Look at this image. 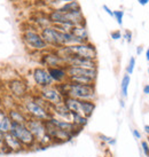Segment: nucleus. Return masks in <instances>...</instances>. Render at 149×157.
I'll list each match as a JSON object with an SVG mask.
<instances>
[{
    "mask_svg": "<svg viewBox=\"0 0 149 157\" xmlns=\"http://www.w3.org/2000/svg\"><path fill=\"white\" fill-rule=\"evenodd\" d=\"M57 88L60 90L63 96H71L78 100H88L95 101L97 100V88L95 84L91 85H82V84L70 83L67 80L62 84H55Z\"/></svg>",
    "mask_w": 149,
    "mask_h": 157,
    "instance_id": "f257e3e1",
    "label": "nucleus"
},
{
    "mask_svg": "<svg viewBox=\"0 0 149 157\" xmlns=\"http://www.w3.org/2000/svg\"><path fill=\"white\" fill-rule=\"evenodd\" d=\"M20 107L22 108L25 113L30 118H35V119H40V121H46L52 116L51 113V107L52 105H46L43 103H39L36 100L32 94L24 98L21 101Z\"/></svg>",
    "mask_w": 149,
    "mask_h": 157,
    "instance_id": "f03ea898",
    "label": "nucleus"
},
{
    "mask_svg": "<svg viewBox=\"0 0 149 157\" xmlns=\"http://www.w3.org/2000/svg\"><path fill=\"white\" fill-rule=\"evenodd\" d=\"M22 41L25 45V47L33 53H43L47 49H51L48 45L45 43L44 38L41 37L40 31L33 25L23 29L22 31Z\"/></svg>",
    "mask_w": 149,
    "mask_h": 157,
    "instance_id": "7ed1b4c3",
    "label": "nucleus"
},
{
    "mask_svg": "<svg viewBox=\"0 0 149 157\" xmlns=\"http://www.w3.org/2000/svg\"><path fill=\"white\" fill-rule=\"evenodd\" d=\"M56 51L62 57L74 55V56H80L84 59H88V60H97V47L91 41L71 45V46H63V47L57 48Z\"/></svg>",
    "mask_w": 149,
    "mask_h": 157,
    "instance_id": "20e7f679",
    "label": "nucleus"
},
{
    "mask_svg": "<svg viewBox=\"0 0 149 157\" xmlns=\"http://www.w3.org/2000/svg\"><path fill=\"white\" fill-rule=\"evenodd\" d=\"M9 133L18 139V141L25 147L26 150L37 148V141H36L33 134L28 128L26 124H18V123H12V127Z\"/></svg>",
    "mask_w": 149,
    "mask_h": 157,
    "instance_id": "39448f33",
    "label": "nucleus"
},
{
    "mask_svg": "<svg viewBox=\"0 0 149 157\" xmlns=\"http://www.w3.org/2000/svg\"><path fill=\"white\" fill-rule=\"evenodd\" d=\"M31 77H32L33 84H35L37 90L55 85L48 72V69L45 68V67H41V66L35 67L33 69L31 70Z\"/></svg>",
    "mask_w": 149,
    "mask_h": 157,
    "instance_id": "423d86ee",
    "label": "nucleus"
},
{
    "mask_svg": "<svg viewBox=\"0 0 149 157\" xmlns=\"http://www.w3.org/2000/svg\"><path fill=\"white\" fill-rule=\"evenodd\" d=\"M41 37L44 38L45 43L48 45L51 49H57L63 47L62 45V32L59 31L54 25H49L40 30Z\"/></svg>",
    "mask_w": 149,
    "mask_h": 157,
    "instance_id": "0eeeda50",
    "label": "nucleus"
},
{
    "mask_svg": "<svg viewBox=\"0 0 149 157\" xmlns=\"http://www.w3.org/2000/svg\"><path fill=\"white\" fill-rule=\"evenodd\" d=\"M37 94L41 96L49 105H56L63 103V100H64V96L57 88L56 85L37 90Z\"/></svg>",
    "mask_w": 149,
    "mask_h": 157,
    "instance_id": "6e6552de",
    "label": "nucleus"
},
{
    "mask_svg": "<svg viewBox=\"0 0 149 157\" xmlns=\"http://www.w3.org/2000/svg\"><path fill=\"white\" fill-rule=\"evenodd\" d=\"M39 63L45 68H54V67H62L64 64L63 57L57 53L56 49H47L45 52L40 53Z\"/></svg>",
    "mask_w": 149,
    "mask_h": 157,
    "instance_id": "1a4fd4ad",
    "label": "nucleus"
},
{
    "mask_svg": "<svg viewBox=\"0 0 149 157\" xmlns=\"http://www.w3.org/2000/svg\"><path fill=\"white\" fill-rule=\"evenodd\" d=\"M45 125H46V131H47V134L52 138L54 144H64V142L71 141V140L74 138V135L72 134L71 132L60 130V128H57V127L54 126L53 124H51L48 121H45Z\"/></svg>",
    "mask_w": 149,
    "mask_h": 157,
    "instance_id": "9d476101",
    "label": "nucleus"
},
{
    "mask_svg": "<svg viewBox=\"0 0 149 157\" xmlns=\"http://www.w3.org/2000/svg\"><path fill=\"white\" fill-rule=\"evenodd\" d=\"M7 87H8V91L12 93V95H14L16 99H20L21 101L29 95L28 84L22 79L15 78L9 80L7 84Z\"/></svg>",
    "mask_w": 149,
    "mask_h": 157,
    "instance_id": "9b49d317",
    "label": "nucleus"
},
{
    "mask_svg": "<svg viewBox=\"0 0 149 157\" xmlns=\"http://www.w3.org/2000/svg\"><path fill=\"white\" fill-rule=\"evenodd\" d=\"M66 67H77V68H86V69H97V60H88L80 56H70L63 57Z\"/></svg>",
    "mask_w": 149,
    "mask_h": 157,
    "instance_id": "f8f14e48",
    "label": "nucleus"
},
{
    "mask_svg": "<svg viewBox=\"0 0 149 157\" xmlns=\"http://www.w3.org/2000/svg\"><path fill=\"white\" fill-rule=\"evenodd\" d=\"M26 150L25 147L23 146L18 139H16L12 133H6L5 134V153L4 154H16L22 153Z\"/></svg>",
    "mask_w": 149,
    "mask_h": 157,
    "instance_id": "ddd939ff",
    "label": "nucleus"
},
{
    "mask_svg": "<svg viewBox=\"0 0 149 157\" xmlns=\"http://www.w3.org/2000/svg\"><path fill=\"white\" fill-rule=\"evenodd\" d=\"M46 121H48L51 124H53L54 126L57 127V128H60V130L71 132L74 136L82 131L80 128H78L77 126H74V124L71 122H69V121H64V119L57 118V117H55V116H51V117H49L48 119H46Z\"/></svg>",
    "mask_w": 149,
    "mask_h": 157,
    "instance_id": "4468645a",
    "label": "nucleus"
},
{
    "mask_svg": "<svg viewBox=\"0 0 149 157\" xmlns=\"http://www.w3.org/2000/svg\"><path fill=\"white\" fill-rule=\"evenodd\" d=\"M7 113H8L9 118L12 119L13 123H18V124H26L28 119H29V116L25 113V111L20 107V105H13L7 109Z\"/></svg>",
    "mask_w": 149,
    "mask_h": 157,
    "instance_id": "2eb2a0df",
    "label": "nucleus"
},
{
    "mask_svg": "<svg viewBox=\"0 0 149 157\" xmlns=\"http://www.w3.org/2000/svg\"><path fill=\"white\" fill-rule=\"evenodd\" d=\"M68 77L71 76H84L92 78L97 82V69H86V68H77V67H67Z\"/></svg>",
    "mask_w": 149,
    "mask_h": 157,
    "instance_id": "dca6fc26",
    "label": "nucleus"
},
{
    "mask_svg": "<svg viewBox=\"0 0 149 157\" xmlns=\"http://www.w3.org/2000/svg\"><path fill=\"white\" fill-rule=\"evenodd\" d=\"M48 72L54 84H62L68 80V71H67L66 66L48 68Z\"/></svg>",
    "mask_w": 149,
    "mask_h": 157,
    "instance_id": "f3484780",
    "label": "nucleus"
},
{
    "mask_svg": "<svg viewBox=\"0 0 149 157\" xmlns=\"http://www.w3.org/2000/svg\"><path fill=\"white\" fill-rule=\"evenodd\" d=\"M51 113H52V116H55L57 118L71 122V111L67 108V105L64 103L52 105L51 107Z\"/></svg>",
    "mask_w": 149,
    "mask_h": 157,
    "instance_id": "a211bd4d",
    "label": "nucleus"
},
{
    "mask_svg": "<svg viewBox=\"0 0 149 157\" xmlns=\"http://www.w3.org/2000/svg\"><path fill=\"white\" fill-rule=\"evenodd\" d=\"M12 119L9 118L7 110L0 107V131L4 134L9 133L10 127H12Z\"/></svg>",
    "mask_w": 149,
    "mask_h": 157,
    "instance_id": "6ab92c4d",
    "label": "nucleus"
},
{
    "mask_svg": "<svg viewBox=\"0 0 149 157\" xmlns=\"http://www.w3.org/2000/svg\"><path fill=\"white\" fill-rule=\"evenodd\" d=\"M71 33H72L76 38H78L79 40H82L83 43H87V41H90V35H88L86 24L74 25L72 30H71Z\"/></svg>",
    "mask_w": 149,
    "mask_h": 157,
    "instance_id": "aec40b11",
    "label": "nucleus"
},
{
    "mask_svg": "<svg viewBox=\"0 0 149 157\" xmlns=\"http://www.w3.org/2000/svg\"><path fill=\"white\" fill-rule=\"evenodd\" d=\"M63 103L67 105V108L72 111V113H82V100H78V99H74V98H71V96H66L64 100H63Z\"/></svg>",
    "mask_w": 149,
    "mask_h": 157,
    "instance_id": "412c9836",
    "label": "nucleus"
},
{
    "mask_svg": "<svg viewBox=\"0 0 149 157\" xmlns=\"http://www.w3.org/2000/svg\"><path fill=\"white\" fill-rule=\"evenodd\" d=\"M88 119L86 116H84L83 113H72L71 111V123L74 124V126H77L78 128L83 130L84 127L87 125Z\"/></svg>",
    "mask_w": 149,
    "mask_h": 157,
    "instance_id": "4be33fe9",
    "label": "nucleus"
},
{
    "mask_svg": "<svg viewBox=\"0 0 149 157\" xmlns=\"http://www.w3.org/2000/svg\"><path fill=\"white\" fill-rule=\"evenodd\" d=\"M82 113L84 116H86L87 118H90L93 115V113L95 111L97 105L95 101H88V100H82Z\"/></svg>",
    "mask_w": 149,
    "mask_h": 157,
    "instance_id": "5701e85b",
    "label": "nucleus"
},
{
    "mask_svg": "<svg viewBox=\"0 0 149 157\" xmlns=\"http://www.w3.org/2000/svg\"><path fill=\"white\" fill-rule=\"evenodd\" d=\"M61 12H74V10H80L82 7H80V4L78 2V0H71V1H68L66 4H63L60 7L57 8Z\"/></svg>",
    "mask_w": 149,
    "mask_h": 157,
    "instance_id": "b1692460",
    "label": "nucleus"
},
{
    "mask_svg": "<svg viewBox=\"0 0 149 157\" xmlns=\"http://www.w3.org/2000/svg\"><path fill=\"white\" fill-rule=\"evenodd\" d=\"M131 83V77L128 74H125L122 78V83H120V95L123 99L127 98V93H128V86Z\"/></svg>",
    "mask_w": 149,
    "mask_h": 157,
    "instance_id": "393cba45",
    "label": "nucleus"
},
{
    "mask_svg": "<svg viewBox=\"0 0 149 157\" xmlns=\"http://www.w3.org/2000/svg\"><path fill=\"white\" fill-rule=\"evenodd\" d=\"M68 80L70 83L74 84H82V85H91V84H95V80L88 77H84V76H71L68 77Z\"/></svg>",
    "mask_w": 149,
    "mask_h": 157,
    "instance_id": "a878e982",
    "label": "nucleus"
},
{
    "mask_svg": "<svg viewBox=\"0 0 149 157\" xmlns=\"http://www.w3.org/2000/svg\"><path fill=\"white\" fill-rule=\"evenodd\" d=\"M97 138H99L100 141L107 144L108 146H115V144H116V139H115V138H111V136L105 135V134H102V133H100V134L97 135Z\"/></svg>",
    "mask_w": 149,
    "mask_h": 157,
    "instance_id": "bb28decb",
    "label": "nucleus"
},
{
    "mask_svg": "<svg viewBox=\"0 0 149 157\" xmlns=\"http://www.w3.org/2000/svg\"><path fill=\"white\" fill-rule=\"evenodd\" d=\"M124 15H125L124 10H120V9H118V10H114V16H113V17L116 20V22H117L118 25H123Z\"/></svg>",
    "mask_w": 149,
    "mask_h": 157,
    "instance_id": "cd10ccee",
    "label": "nucleus"
},
{
    "mask_svg": "<svg viewBox=\"0 0 149 157\" xmlns=\"http://www.w3.org/2000/svg\"><path fill=\"white\" fill-rule=\"evenodd\" d=\"M136 56H131L130 57V60H128V63H127L126 66V74L128 75H132L133 74V71H134V68H136Z\"/></svg>",
    "mask_w": 149,
    "mask_h": 157,
    "instance_id": "c85d7f7f",
    "label": "nucleus"
},
{
    "mask_svg": "<svg viewBox=\"0 0 149 157\" xmlns=\"http://www.w3.org/2000/svg\"><path fill=\"white\" fill-rule=\"evenodd\" d=\"M141 150L146 157H149V144L147 140H141Z\"/></svg>",
    "mask_w": 149,
    "mask_h": 157,
    "instance_id": "c756f323",
    "label": "nucleus"
},
{
    "mask_svg": "<svg viewBox=\"0 0 149 157\" xmlns=\"http://www.w3.org/2000/svg\"><path fill=\"white\" fill-rule=\"evenodd\" d=\"M110 37L113 40H119L123 38V33L120 30H114L110 32Z\"/></svg>",
    "mask_w": 149,
    "mask_h": 157,
    "instance_id": "7c9ffc66",
    "label": "nucleus"
},
{
    "mask_svg": "<svg viewBox=\"0 0 149 157\" xmlns=\"http://www.w3.org/2000/svg\"><path fill=\"white\" fill-rule=\"evenodd\" d=\"M123 38L126 40L127 44H130L132 41V38H133V33H132V31L130 30H125L123 32Z\"/></svg>",
    "mask_w": 149,
    "mask_h": 157,
    "instance_id": "2f4dec72",
    "label": "nucleus"
},
{
    "mask_svg": "<svg viewBox=\"0 0 149 157\" xmlns=\"http://www.w3.org/2000/svg\"><path fill=\"white\" fill-rule=\"evenodd\" d=\"M5 153V134L0 131V154Z\"/></svg>",
    "mask_w": 149,
    "mask_h": 157,
    "instance_id": "473e14b6",
    "label": "nucleus"
},
{
    "mask_svg": "<svg viewBox=\"0 0 149 157\" xmlns=\"http://www.w3.org/2000/svg\"><path fill=\"white\" fill-rule=\"evenodd\" d=\"M102 8H103V10H105V13L108 14L109 16H111V17L114 16V10H111V9H110L109 7L107 6V5H103V6H102Z\"/></svg>",
    "mask_w": 149,
    "mask_h": 157,
    "instance_id": "72a5a7b5",
    "label": "nucleus"
},
{
    "mask_svg": "<svg viewBox=\"0 0 149 157\" xmlns=\"http://www.w3.org/2000/svg\"><path fill=\"white\" fill-rule=\"evenodd\" d=\"M132 134H133V136H134L136 139H141V133L138 131V130H136V128L132 130Z\"/></svg>",
    "mask_w": 149,
    "mask_h": 157,
    "instance_id": "f704fd0d",
    "label": "nucleus"
},
{
    "mask_svg": "<svg viewBox=\"0 0 149 157\" xmlns=\"http://www.w3.org/2000/svg\"><path fill=\"white\" fill-rule=\"evenodd\" d=\"M142 52H143V46H138V47H136V55H138V56L141 55Z\"/></svg>",
    "mask_w": 149,
    "mask_h": 157,
    "instance_id": "c9c22d12",
    "label": "nucleus"
},
{
    "mask_svg": "<svg viewBox=\"0 0 149 157\" xmlns=\"http://www.w3.org/2000/svg\"><path fill=\"white\" fill-rule=\"evenodd\" d=\"M142 91H143V93H145L146 95H149V84H146L145 86H143V88H142Z\"/></svg>",
    "mask_w": 149,
    "mask_h": 157,
    "instance_id": "e433bc0d",
    "label": "nucleus"
},
{
    "mask_svg": "<svg viewBox=\"0 0 149 157\" xmlns=\"http://www.w3.org/2000/svg\"><path fill=\"white\" fill-rule=\"evenodd\" d=\"M138 2H139V5H141V6H146V5L149 4V0H138Z\"/></svg>",
    "mask_w": 149,
    "mask_h": 157,
    "instance_id": "4c0bfd02",
    "label": "nucleus"
},
{
    "mask_svg": "<svg viewBox=\"0 0 149 157\" xmlns=\"http://www.w3.org/2000/svg\"><path fill=\"white\" fill-rule=\"evenodd\" d=\"M143 131H145L146 134L149 136V125H145V126H143Z\"/></svg>",
    "mask_w": 149,
    "mask_h": 157,
    "instance_id": "58836bf2",
    "label": "nucleus"
},
{
    "mask_svg": "<svg viewBox=\"0 0 149 157\" xmlns=\"http://www.w3.org/2000/svg\"><path fill=\"white\" fill-rule=\"evenodd\" d=\"M146 60L149 62V47H148V49L146 51Z\"/></svg>",
    "mask_w": 149,
    "mask_h": 157,
    "instance_id": "ea45409f",
    "label": "nucleus"
},
{
    "mask_svg": "<svg viewBox=\"0 0 149 157\" xmlns=\"http://www.w3.org/2000/svg\"><path fill=\"white\" fill-rule=\"evenodd\" d=\"M120 107H122V108H124V107H125V103H124V100H123V99L120 100Z\"/></svg>",
    "mask_w": 149,
    "mask_h": 157,
    "instance_id": "a19ab883",
    "label": "nucleus"
},
{
    "mask_svg": "<svg viewBox=\"0 0 149 157\" xmlns=\"http://www.w3.org/2000/svg\"><path fill=\"white\" fill-rule=\"evenodd\" d=\"M9 1H12V2H14V1H17V0H9Z\"/></svg>",
    "mask_w": 149,
    "mask_h": 157,
    "instance_id": "79ce46f5",
    "label": "nucleus"
},
{
    "mask_svg": "<svg viewBox=\"0 0 149 157\" xmlns=\"http://www.w3.org/2000/svg\"><path fill=\"white\" fill-rule=\"evenodd\" d=\"M147 141H148V144H149V136H148V139H147Z\"/></svg>",
    "mask_w": 149,
    "mask_h": 157,
    "instance_id": "37998d69",
    "label": "nucleus"
},
{
    "mask_svg": "<svg viewBox=\"0 0 149 157\" xmlns=\"http://www.w3.org/2000/svg\"><path fill=\"white\" fill-rule=\"evenodd\" d=\"M148 75H149V67H148Z\"/></svg>",
    "mask_w": 149,
    "mask_h": 157,
    "instance_id": "c03bdc74",
    "label": "nucleus"
}]
</instances>
